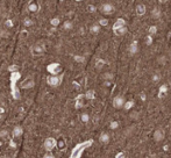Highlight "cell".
<instances>
[{"instance_id":"6da1fadb","label":"cell","mask_w":171,"mask_h":158,"mask_svg":"<svg viewBox=\"0 0 171 158\" xmlns=\"http://www.w3.org/2000/svg\"><path fill=\"white\" fill-rule=\"evenodd\" d=\"M56 140L52 137H47L43 142V149L47 152H51L56 146Z\"/></svg>"},{"instance_id":"7a4b0ae2","label":"cell","mask_w":171,"mask_h":158,"mask_svg":"<svg viewBox=\"0 0 171 158\" xmlns=\"http://www.w3.org/2000/svg\"><path fill=\"white\" fill-rule=\"evenodd\" d=\"M61 82H62V78L57 75H51L47 78V82L51 87H58L61 85Z\"/></svg>"},{"instance_id":"3957f363","label":"cell","mask_w":171,"mask_h":158,"mask_svg":"<svg viewBox=\"0 0 171 158\" xmlns=\"http://www.w3.org/2000/svg\"><path fill=\"white\" fill-rule=\"evenodd\" d=\"M114 11H115V8L109 2H105V4H102L100 6V12L102 14H105V15H111V14L114 13Z\"/></svg>"},{"instance_id":"277c9868","label":"cell","mask_w":171,"mask_h":158,"mask_svg":"<svg viewBox=\"0 0 171 158\" xmlns=\"http://www.w3.org/2000/svg\"><path fill=\"white\" fill-rule=\"evenodd\" d=\"M44 51H45V47L41 44V43H36L34 44L33 47H32V54L34 56H41L44 54Z\"/></svg>"},{"instance_id":"5b68a950","label":"cell","mask_w":171,"mask_h":158,"mask_svg":"<svg viewBox=\"0 0 171 158\" xmlns=\"http://www.w3.org/2000/svg\"><path fill=\"white\" fill-rule=\"evenodd\" d=\"M113 107L114 108H122V107H125V105H126V100H125V98L121 96H116L115 98L113 99Z\"/></svg>"},{"instance_id":"8992f818","label":"cell","mask_w":171,"mask_h":158,"mask_svg":"<svg viewBox=\"0 0 171 158\" xmlns=\"http://www.w3.org/2000/svg\"><path fill=\"white\" fill-rule=\"evenodd\" d=\"M153 137H154V140L156 142H162L164 140V137H165V133H164V130L162 128H158V129H156V130L154 131Z\"/></svg>"},{"instance_id":"52a82bcc","label":"cell","mask_w":171,"mask_h":158,"mask_svg":"<svg viewBox=\"0 0 171 158\" xmlns=\"http://www.w3.org/2000/svg\"><path fill=\"white\" fill-rule=\"evenodd\" d=\"M34 85H35V82H34V79H33V78H26V79L21 82V89H33Z\"/></svg>"},{"instance_id":"ba28073f","label":"cell","mask_w":171,"mask_h":158,"mask_svg":"<svg viewBox=\"0 0 171 158\" xmlns=\"http://www.w3.org/2000/svg\"><path fill=\"white\" fill-rule=\"evenodd\" d=\"M114 33L118 36H122L127 33V27L126 26H119V27H113Z\"/></svg>"},{"instance_id":"9c48e42d","label":"cell","mask_w":171,"mask_h":158,"mask_svg":"<svg viewBox=\"0 0 171 158\" xmlns=\"http://www.w3.org/2000/svg\"><path fill=\"white\" fill-rule=\"evenodd\" d=\"M136 11V14L139 15V16H142L146 14V11H147V8H146V5H143V4H139L135 8Z\"/></svg>"},{"instance_id":"30bf717a","label":"cell","mask_w":171,"mask_h":158,"mask_svg":"<svg viewBox=\"0 0 171 158\" xmlns=\"http://www.w3.org/2000/svg\"><path fill=\"white\" fill-rule=\"evenodd\" d=\"M23 135V128L21 126H16L13 129V137H21Z\"/></svg>"},{"instance_id":"8fae6325","label":"cell","mask_w":171,"mask_h":158,"mask_svg":"<svg viewBox=\"0 0 171 158\" xmlns=\"http://www.w3.org/2000/svg\"><path fill=\"white\" fill-rule=\"evenodd\" d=\"M109 140H111V137H109V135H108L107 133H102V134H100V136H99L100 143H102V144H107V143L109 142Z\"/></svg>"},{"instance_id":"7c38bea8","label":"cell","mask_w":171,"mask_h":158,"mask_svg":"<svg viewBox=\"0 0 171 158\" xmlns=\"http://www.w3.org/2000/svg\"><path fill=\"white\" fill-rule=\"evenodd\" d=\"M137 51H139V45H137V42L134 41L130 44V47H129V52H130L132 55H135Z\"/></svg>"},{"instance_id":"4fadbf2b","label":"cell","mask_w":171,"mask_h":158,"mask_svg":"<svg viewBox=\"0 0 171 158\" xmlns=\"http://www.w3.org/2000/svg\"><path fill=\"white\" fill-rule=\"evenodd\" d=\"M28 11L29 12H32V13H36V12L39 11V6H37V4H36V2H32V4H29Z\"/></svg>"},{"instance_id":"5bb4252c","label":"cell","mask_w":171,"mask_h":158,"mask_svg":"<svg viewBox=\"0 0 171 158\" xmlns=\"http://www.w3.org/2000/svg\"><path fill=\"white\" fill-rule=\"evenodd\" d=\"M90 32H91L92 34H98L100 32V25H98V23L92 25V26L90 27Z\"/></svg>"},{"instance_id":"9a60e30c","label":"cell","mask_w":171,"mask_h":158,"mask_svg":"<svg viewBox=\"0 0 171 158\" xmlns=\"http://www.w3.org/2000/svg\"><path fill=\"white\" fill-rule=\"evenodd\" d=\"M72 28H73V23L71 21H64L63 22V29L64 30H71Z\"/></svg>"},{"instance_id":"2e32d148","label":"cell","mask_w":171,"mask_h":158,"mask_svg":"<svg viewBox=\"0 0 171 158\" xmlns=\"http://www.w3.org/2000/svg\"><path fill=\"white\" fill-rule=\"evenodd\" d=\"M22 23H23V26L25 27H30V26H33V20L30 19V18H25L23 19V21H22Z\"/></svg>"},{"instance_id":"e0dca14e","label":"cell","mask_w":171,"mask_h":158,"mask_svg":"<svg viewBox=\"0 0 171 158\" xmlns=\"http://www.w3.org/2000/svg\"><path fill=\"white\" fill-rule=\"evenodd\" d=\"M80 121L84 122V123H87V122L90 121V115H89L87 113H83V114L80 115Z\"/></svg>"},{"instance_id":"ac0fdd59","label":"cell","mask_w":171,"mask_h":158,"mask_svg":"<svg viewBox=\"0 0 171 158\" xmlns=\"http://www.w3.org/2000/svg\"><path fill=\"white\" fill-rule=\"evenodd\" d=\"M50 23H51V26L56 27V26L59 25V19H58V18H54V19H51V20H50Z\"/></svg>"},{"instance_id":"d6986e66","label":"cell","mask_w":171,"mask_h":158,"mask_svg":"<svg viewBox=\"0 0 171 158\" xmlns=\"http://www.w3.org/2000/svg\"><path fill=\"white\" fill-rule=\"evenodd\" d=\"M109 127H111L112 129H116V128L119 127V123H118V121H113V122H111Z\"/></svg>"},{"instance_id":"ffe728a7","label":"cell","mask_w":171,"mask_h":158,"mask_svg":"<svg viewBox=\"0 0 171 158\" xmlns=\"http://www.w3.org/2000/svg\"><path fill=\"white\" fill-rule=\"evenodd\" d=\"M43 158H56V157L54 156V153H51V152H47V153L43 156Z\"/></svg>"},{"instance_id":"44dd1931","label":"cell","mask_w":171,"mask_h":158,"mask_svg":"<svg viewBox=\"0 0 171 158\" xmlns=\"http://www.w3.org/2000/svg\"><path fill=\"white\" fill-rule=\"evenodd\" d=\"M104 78H105V79H113V75H112V73H105V75H104Z\"/></svg>"},{"instance_id":"7402d4cb","label":"cell","mask_w":171,"mask_h":158,"mask_svg":"<svg viewBox=\"0 0 171 158\" xmlns=\"http://www.w3.org/2000/svg\"><path fill=\"white\" fill-rule=\"evenodd\" d=\"M5 26H6L7 28H11V27H12V21H11V20L5 21Z\"/></svg>"},{"instance_id":"603a6c76","label":"cell","mask_w":171,"mask_h":158,"mask_svg":"<svg viewBox=\"0 0 171 158\" xmlns=\"http://www.w3.org/2000/svg\"><path fill=\"white\" fill-rule=\"evenodd\" d=\"M133 103H127V105H125V108H127V109H128V108L130 107V106H132V105H133Z\"/></svg>"},{"instance_id":"cb8c5ba5","label":"cell","mask_w":171,"mask_h":158,"mask_svg":"<svg viewBox=\"0 0 171 158\" xmlns=\"http://www.w3.org/2000/svg\"><path fill=\"white\" fill-rule=\"evenodd\" d=\"M158 78H159V77L157 76V75H155V76L153 77V80H154V82H157V80H158Z\"/></svg>"},{"instance_id":"d4e9b609","label":"cell","mask_w":171,"mask_h":158,"mask_svg":"<svg viewBox=\"0 0 171 158\" xmlns=\"http://www.w3.org/2000/svg\"><path fill=\"white\" fill-rule=\"evenodd\" d=\"M147 158H157V156H156V155H149V156H148Z\"/></svg>"},{"instance_id":"484cf974","label":"cell","mask_w":171,"mask_h":158,"mask_svg":"<svg viewBox=\"0 0 171 158\" xmlns=\"http://www.w3.org/2000/svg\"><path fill=\"white\" fill-rule=\"evenodd\" d=\"M168 0H159V2H162V4H164V2H166Z\"/></svg>"},{"instance_id":"4316f807","label":"cell","mask_w":171,"mask_h":158,"mask_svg":"<svg viewBox=\"0 0 171 158\" xmlns=\"http://www.w3.org/2000/svg\"><path fill=\"white\" fill-rule=\"evenodd\" d=\"M1 137H2V131L0 130V138H1Z\"/></svg>"}]
</instances>
